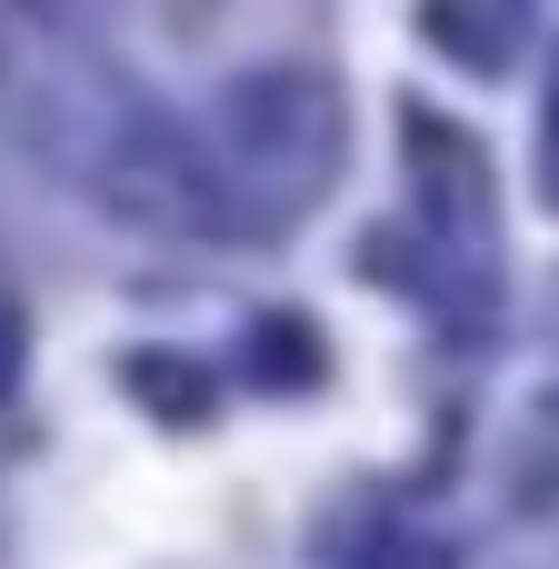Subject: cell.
I'll use <instances>...</instances> for the list:
<instances>
[{
    "instance_id": "cell-1",
    "label": "cell",
    "mask_w": 559,
    "mask_h": 569,
    "mask_svg": "<svg viewBox=\"0 0 559 569\" xmlns=\"http://www.w3.org/2000/svg\"><path fill=\"white\" fill-rule=\"evenodd\" d=\"M230 200L270 230L290 210H310L340 170V90L300 60H260L220 90V140H210Z\"/></svg>"
},
{
    "instance_id": "cell-2",
    "label": "cell",
    "mask_w": 559,
    "mask_h": 569,
    "mask_svg": "<svg viewBox=\"0 0 559 569\" xmlns=\"http://www.w3.org/2000/svg\"><path fill=\"white\" fill-rule=\"evenodd\" d=\"M400 130H410V170H420V190H430V210L450 220V230H470V220H490V160L440 120V110H400Z\"/></svg>"
},
{
    "instance_id": "cell-3",
    "label": "cell",
    "mask_w": 559,
    "mask_h": 569,
    "mask_svg": "<svg viewBox=\"0 0 559 569\" xmlns=\"http://www.w3.org/2000/svg\"><path fill=\"white\" fill-rule=\"evenodd\" d=\"M120 370H130L140 410H160V420H180V430H190V420H210V380H200L180 350H130Z\"/></svg>"
},
{
    "instance_id": "cell-4",
    "label": "cell",
    "mask_w": 559,
    "mask_h": 569,
    "mask_svg": "<svg viewBox=\"0 0 559 569\" xmlns=\"http://www.w3.org/2000/svg\"><path fill=\"white\" fill-rule=\"evenodd\" d=\"M250 350H260V370H270L280 390H310V380H320V360H330V350H320V330H310V320H290V310H270V320L250 330Z\"/></svg>"
},
{
    "instance_id": "cell-5",
    "label": "cell",
    "mask_w": 559,
    "mask_h": 569,
    "mask_svg": "<svg viewBox=\"0 0 559 569\" xmlns=\"http://www.w3.org/2000/svg\"><path fill=\"white\" fill-rule=\"evenodd\" d=\"M420 30L460 50V70H500V30L470 10V0H420Z\"/></svg>"
},
{
    "instance_id": "cell-6",
    "label": "cell",
    "mask_w": 559,
    "mask_h": 569,
    "mask_svg": "<svg viewBox=\"0 0 559 569\" xmlns=\"http://www.w3.org/2000/svg\"><path fill=\"white\" fill-rule=\"evenodd\" d=\"M540 190L559 200V70H550V110H540Z\"/></svg>"
},
{
    "instance_id": "cell-7",
    "label": "cell",
    "mask_w": 559,
    "mask_h": 569,
    "mask_svg": "<svg viewBox=\"0 0 559 569\" xmlns=\"http://www.w3.org/2000/svg\"><path fill=\"white\" fill-rule=\"evenodd\" d=\"M10 360H20V320L0 310V390H10Z\"/></svg>"
}]
</instances>
